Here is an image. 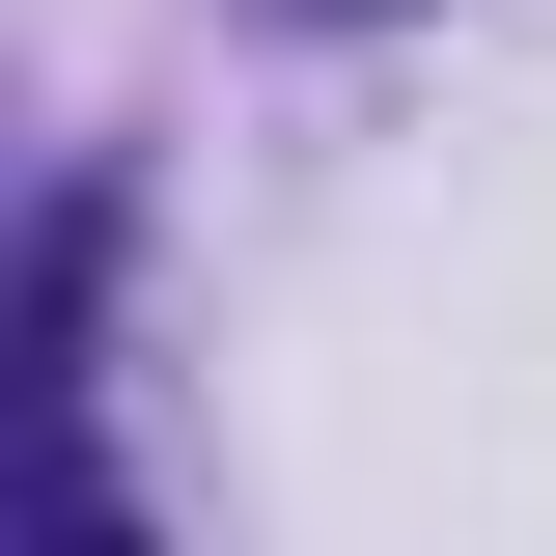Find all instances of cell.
<instances>
[{"mask_svg":"<svg viewBox=\"0 0 556 556\" xmlns=\"http://www.w3.org/2000/svg\"><path fill=\"white\" fill-rule=\"evenodd\" d=\"M56 556H167V529H139V501H56Z\"/></svg>","mask_w":556,"mask_h":556,"instance_id":"obj_1","label":"cell"}]
</instances>
